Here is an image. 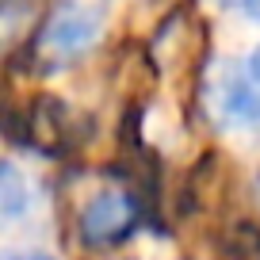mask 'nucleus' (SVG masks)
I'll return each instance as SVG.
<instances>
[{"instance_id": "nucleus-1", "label": "nucleus", "mask_w": 260, "mask_h": 260, "mask_svg": "<svg viewBox=\"0 0 260 260\" xmlns=\"http://www.w3.org/2000/svg\"><path fill=\"white\" fill-rule=\"evenodd\" d=\"M142 222V211L134 203V195L126 191H96L84 203L81 218H77V230H81V241L92 245V249H111V245H122Z\"/></svg>"}, {"instance_id": "nucleus-2", "label": "nucleus", "mask_w": 260, "mask_h": 260, "mask_svg": "<svg viewBox=\"0 0 260 260\" xmlns=\"http://www.w3.org/2000/svg\"><path fill=\"white\" fill-rule=\"evenodd\" d=\"M214 111L226 126H260V46L218 73Z\"/></svg>"}, {"instance_id": "nucleus-3", "label": "nucleus", "mask_w": 260, "mask_h": 260, "mask_svg": "<svg viewBox=\"0 0 260 260\" xmlns=\"http://www.w3.org/2000/svg\"><path fill=\"white\" fill-rule=\"evenodd\" d=\"M100 31H104V19L92 8H84V4H61V8H54V16L46 19V27L39 35V54L54 65L73 61V57H81L100 39Z\"/></svg>"}, {"instance_id": "nucleus-4", "label": "nucleus", "mask_w": 260, "mask_h": 260, "mask_svg": "<svg viewBox=\"0 0 260 260\" xmlns=\"http://www.w3.org/2000/svg\"><path fill=\"white\" fill-rule=\"evenodd\" d=\"M0 207H4V218L8 222H16L27 211V187H23V180H19L12 161L0 169Z\"/></svg>"}, {"instance_id": "nucleus-5", "label": "nucleus", "mask_w": 260, "mask_h": 260, "mask_svg": "<svg viewBox=\"0 0 260 260\" xmlns=\"http://www.w3.org/2000/svg\"><path fill=\"white\" fill-rule=\"evenodd\" d=\"M226 8H234V12H241L245 19H252V23H260V0H222Z\"/></svg>"}, {"instance_id": "nucleus-6", "label": "nucleus", "mask_w": 260, "mask_h": 260, "mask_svg": "<svg viewBox=\"0 0 260 260\" xmlns=\"http://www.w3.org/2000/svg\"><path fill=\"white\" fill-rule=\"evenodd\" d=\"M4 260H54V256H46V252H35V249H23V252H8Z\"/></svg>"}]
</instances>
